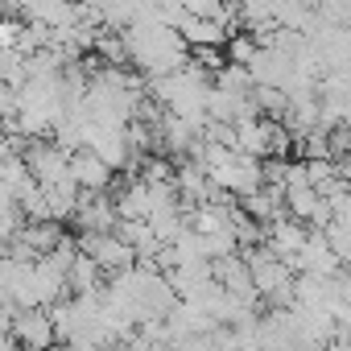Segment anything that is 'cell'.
<instances>
[{
	"label": "cell",
	"instance_id": "1",
	"mask_svg": "<svg viewBox=\"0 0 351 351\" xmlns=\"http://www.w3.org/2000/svg\"><path fill=\"white\" fill-rule=\"evenodd\" d=\"M120 42H124L128 62L145 79H165V75H173L178 66L191 62V46L165 21H132L128 29H120Z\"/></svg>",
	"mask_w": 351,
	"mask_h": 351
},
{
	"label": "cell",
	"instance_id": "2",
	"mask_svg": "<svg viewBox=\"0 0 351 351\" xmlns=\"http://www.w3.org/2000/svg\"><path fill=\"white\" fill-rule=\"evenodd\" d=\"M75 248H79L83 256H91L104 277H112V273L136 265V248H132L120 232H79V236H75Z\"/></svg>",
	"mask_w": 351,
	"mask_h": 351
},
{
	"label": "cell",
	"instance_id": "3",
	"mask_svg": "<svg viewBox=\"0 0 351 351\" xmlns=\"http://www.w3.org/2000/svg\"><path fill=\"white\" fill-rule=\"evenodd\" d=\"M207 178L215 182V191L219 195H236V199H244V195H252V191H261L265 186V169H261V161L256 157H248V153H232L223 165H215V169H207Z\"/></svg>",
	"mask_w": 351,
	"mask_h": 351
},
{
	"label": "cell",
	"instance_id": "4",
	"mask_svg": "<svg viewBox=\"0 0 351 351\" xmlns=\"http://www.w3.org/2000/svg\"><path fill=\"white\" fill-rule=\"evenodd\" d=\"M13 343L25 351H54V318L46 306H13Z\"/></svg>",
	"mask_w": 351,
	"mask_h": 351
},
{
	"label": "cell",
	"instance_id": "5",
	"mask_svg": "<svg viewBox=\"0 0 351 351\" xmlns=\"http://www.w3.org/2000/svg\"><path fill=\"white\" fill-rule=\"evenodd\" d=\"M17 17L46 29H71L83 21V5H75V0H17Z\"/></svg>",
	"mask_w": 351,
	"mask_h": 351
},
{
	"label": "cell",
	"instance_id": "6",
	"mask_svg": "<svg viewBox=\"0 0 351 351\" xmlns=\"http://www.w3.org/2000/svg\"><path fill=\"white\" fill-rule=\"evenodd\" d=\"M71 178H75V186H79L83 195H108V186H112V178H116V169H112L99 153L75 149V153H71Z\"/></svg>",
	"mask_w": 351,
	"mask_h": 351
},
{
	"label": "cell",
	"instance_id": "7",
	"mask_svg": "<svg viewBox=\"0 0 351 351\" xmlns=\"http://www.w3.org/2000/svg\"><path fill=\"white\" fill-rule=\"evenodd\" d=\"M71 223H75V232H116L120 215H116V203L108 195H79Z\"/></svg>",
	"mask_w": 351,
	"mask_h": 351
},
{
	"label": "cell",
	"instance_id": "8",
	"mask_svg": "<svg viewBox=\"0 0 351 351\" xmlns=\"http://www.w3.org/2000/svg\"><path fill=\"white\" fill-rule=\"evenodd\" d=\"M306 223H298V219H289V215H281V219H273L269 228H265V248L269 252H277L285 265H289V256L306 244Z\"/></svg>",
	"mask_w": 351,
	"mask_h": 351
},
{
	"label": "cell",
	"instance_id": "9",
	"mask_svg": "<svg viewBox=\"0 0 351 351\" xmlns=\"http://www.w3.org/2000/svg\"><path fill=\"white\" fill-rule=\"evenodd\" d=\"M112 203H116L120 219H149V182L136 178V173H128L124 186L112 195Z\"/></svg>",
	"mask_w": 351,
	"mask_h": 351
},
{
	"label": "cell",
	"instance_id": "10",
	"mask_svg": "<svg viewBox=\"0 0 351 351\" xmlns=\"http://www.w3.org/2000/svg\"><path fill=\"white\" fill-rule=\"evenodd\" d=\"M322 232H326V240H330V248H335L339 265H343V269H351V223H326Z\"/></svg>",
	"mask_w": 351,
	"mask_h": 351
},
{
	"label": "cell",
	"instance_id": "11",
	"mask_svg": "<svg viewBox=\"0 0 351 351\" xmlns=\"http://www.w3.org/2000/svg\"><path fill=\"white\" fill-rule=\"evenodd\" d=\"M62 351H108V347H99V343H87V339H75V343H66Z\"/></svg>",
	"mask_w": 351,
	"mask_h": 351
},
{
	"label": "cell",
	"instance_id": "12",
	"mask_svg": "<svg viewBox=\"0 0 351 351\" xmlns=\"http://www.w3.org/2000/svg\"><path fill=\"white\" fill-rule=\"evenodd\" d=\"M153 351H173V343H157V347H153Z\"/></svg>",
	"mask_w": 351,
	"mask_h": 351
},
{
	"label": "cell",
	"instance_id": "13",
	"mask_svg": "<svg viewBox=\"0 0 351 351\" xmlns=\"http://www.w3.org/2000/svg\"><path fill=\"white\" fill-rule=\"evenodd\" d=\"M306 351H330V347H306Z\"/></svg>",
	"mask_w": 351,
	"mask_h": 351
},
{
	"label": "cell",
	"instance_id": "14",
	"mask_svg": "<svg viewBox=\"0 0 351 351\" xmlns=\"http://www.w3.org/2000/svg\"><path fill=\"white\" fill-rule=\"evenodd\" d=\"M13 351H25V347H13Z\"/></svg>",
	"mask_w": 351,
	"mask_h": 351
}]
</instances>
